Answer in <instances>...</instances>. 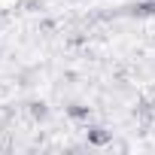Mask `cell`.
<instances>
[{
    "mask_svg": "<svg viewBox=\"0 0 155 155\" xmlns=\"http://www.w3.org/2000/svg\"><path fill=\"white\" fill-rule=\"evenodd\" d=\"M70 116H73V119H88V107L73 104V107H70Z\"/></svg>",
    "mask_w": 155,
    "mask_h": 155,
    "instance_id": "obj_2",
    "label": "cell"
},
{
    "mask_svg": "<svg viewBox=\"0 0 155 155\" xmlns=\"http://www.w3.org/2000/svg\"><path fill=\"white\" fill-rule=\"evenodd\" d=\"M31 113H34V119H43V116H46V107H43V104H34Z\"/></svg>",
    "mask_w": 155,
    "mask_h": 155,
    "instance_id": "obj_3",
    "label": "cell"
},
{
    "mask_svg": "<svg viewBox=\"0 0 155 155\" xmlns=\"http://www.w3.org/2000/svg\"><path fill=\"white\" fill-rule=\"evenodd\" d=\"M110 137H113V134H110L107 128H91V131H88V143H91V146H107Z\"/></svg>",
    "mask_w": 155,
    "mask_h": 155,
    "instance_id": "obj_1",
    "label": "cell"
}]
</instances>
